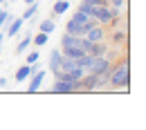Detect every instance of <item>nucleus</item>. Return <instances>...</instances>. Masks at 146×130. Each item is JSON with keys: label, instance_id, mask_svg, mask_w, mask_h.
Instances as JSON below:
<instances>
[{"label": "nucleus", "instance_id": "nucleus-1", "mask_svg": "<svg viewBox=\"0 0 146 130\" xmlns=\"http://www.w3.org/2000/svg\"><path fill=\"white\" fill-rule=\"evenodd\" d=\"M108 88L115 92H128L130 88V61L121 58V63H115L108 74Z\"/></svg>", "mask_w": 146, "mask_h": 130}, {"label": "nucleus", "instance_id": "nucleus-2", "mask_svg": "<svg viewBox=\"0 0 146 130\" xmlns=\"http://www.w3.org/2000/svg\"><path fill=\"white\" fill-rule=\"evenodd\" d=\"M110 67H112V61H110L108 56H94L90 67H88V72L90 74H104V72H108Z\"/></svg>", "mask_w": 146, "mask_h": 130}, {"label": "nucleus", "instance_id": "nucleus-3", "mask_svg": "<svg viewBox=\"0 0 146 130\" xmlns=\"http://www.w3.org/2000/svg\"><path fill=\"white\" fill-rule=\"evenodd\" d=\"M38 70V63H25V65H20L18 70H16V74H14V81L16 83H25L29 76L34 74Z\"/></svg>", "mask_w": 146, "mask_h": 130}, {"label": "nucleus", "instance_id": "nucleus-4", "mask_svg": "<svg viewBox=\"0 0 146 130\" xmlns=\"http://www.w3.org/2000/svg\"><path fill=\"white\" fill-rule=\"evenodd\" d=\"M45 76H47V70H36L34 74L29 76L27 81H29V85H27V94H34L40 90V85H43V81H45Z\"/></svg>", "mask_w": 146, "mask_h": 130}, {"label": "nucleus", "instance_id": "nucleus-5", "mask_svg": "<svg viewBox=\"0 0 146 130\" xmlns=\"http://www.w3.org/2000/svg\"><path fill=\"white\" fill-rule=\"evenodd\" d=\"M50 92H54V94H72V92H76V90H74V85H72V83H68V81H58V79H54V83H52Z\"/></svg>", "mask_w": 146, "mask_h": 130}, {"label": "nucleus", "instance_id": "nucleus-6", "mask_svg": "<svg viewBox=\"0 0 146 130\" xmlns=\"http://www.w3.org/2000/svg\"><path fill=\"white\" fill-rule=\"evenodd\" d=\"M7 22H9V25H7V36H9V38L18 36V32L23 29V25H25V20L20 18V16H18V18L14 16V18H9Z\"/></svg>", "mask_w": 146, "mask_h": 130}, {"label": "nucleus", "instance_id": "nucleus-7", "mask_svg": "<svg viewBox=\"0 0 146 130\" xmlns=\"http://www.w3.org/2000/svg\"><path fill=\"white\" fill-rule=\"evenodd\" d=\"M126 40H128V34H126V29H124V27H115V29H112L110 43H112L115 47H119V45H126Z\"/></svg>", "mask_w": 146, "mask_h": 130}, {"label": "nucleus", "instance_id": "nucleus-8", "mask_svg": "<svg viewBox=\"0 0 146 130\" xmlns=\"http://www.w3.org/2000/svg\"><path fill=\"white\" fill-rule=\"evenodd\" d=\"M106 36H108V34H106V25H94L90 32L86 34V38H90L92 43H97V40H106Z\"/></svg>", "mask_w": 146, "mask_h": 130}, {"label": "nucleus", "instance_id": "nucleus-9", "mask_svg": "<svg viewBox=\"0 0 146 130\" xmlns=\"http://www.w3.org/2000/svg\"><path fill=\"white\" fill-rule=\"evenodd\" d=\"M61 54L68 56V58H79V56L86 54V49L79 47V45H63V47H61Z\"/></svg>", "mask_w": 146, "mask_h": 130}, {"label": "nucleus", "instance_id": "nucleus-10", "mask_svg": "<svg viewBox=\"0 0 146 130\" xmlns=\"http://www.w3.org/2000/svg\"><path fill=\"white\" fill-rule=\"evenodd\" d=\"M61 61H63L61 49H52V52H50V70H52V74H56V72L61 70Z\"/></svg>", "mask_w": 146, "mask_h": 130}, {"label": "nucleus", "instance_id": "nucleus-11", "mask_svg": "<svg viewBox=\"0 0 146 130\" xmlns=\"http://www.w3.org/2000/svg\"><path fill=\"white\" fill-rule=\"evenodd\" d=\"M88 54H92V56H106V54H108V45H106L104 40H97V43H92V45H90Z\"/></svg>", "mask_w": 146, "mask_h": 130}, {"label": "nucleus", "instance_id": "nucleus-12", "mask_svg": "<svg viewBox=\"0 0 146 130\" xmlns=\"http://www.w3.org/2000/svg\"><path fill=\"white\" fill-rule=\"evenodd\" d=\"M58 72H83V70L76 67V58L63 56V61H61V70H58Z\"/></svg>", "mask_w": 146, "mask_h": 130}, {"label": "nucleus", "instance_id": "nucleus-13", "mask_svg": "<svg viewBox=\"0 0 146 130\" xmlns=\"http://www.w3.org/2000/svg\"><path fill=\"white\" fill-rule=\"evenodd\" d=\"M32 36H34V34H32V29H27V32H25V36L20 38V43L16 45V52H18V54H23V52H27V49H29V45H32Z\"/></svg>", "mask_w": 146, "mask_h": 130}, {"label": "nucleus", "instance_id": "nucleus-14", "mask_svg": "<svg viewBox=\"0 0 146 130\" xmlns=\"http://www.w3.org/2000/svg\"><path fill=\"white\" fill-rule=\"evenodd\" d=\"M36 11H38V0H36V2H29V5H27V9L20 14V18L27 22V20H32L34 16H36Z\"/></svg>", "mask_w": 146, "mask_h": 130}, {"label": "nucleus", "instance_id": "nucleus-15", "mask_svg": "<svg viewBox=\"0 0 146 130\" xmlns=\"http://www.w3.org/2000/svg\"><path fill=\"white\" fill-rule=\"evenodd\" d=\"M70 9V0H56L54 7H52V11H54V16H63L65 11Z\"/></svg>", "mask_w": 146, "mask_h": 130}, {"label": "nucleus", "instance_id": "nucleus-16", "mask_svg": "<svg viewBox=\"0 0 146 130\" xmlns=\"http://www.w3.org/2000/svg\"><path fill=\"white\" fill-rule=\"evenodd\" d=\"M56 29V22L54 20H50V18H45L40 25H38V32H43V34H52Z\"/></svg>", "mask_w": 146, "mask_h": 130}, {"label": "nucleus", "instance_id": "nucleus-17", "mask_svg": "<svg viewBox=\"0 0 146 130\" xmlns=\"http://www.w3.org/2000/svg\"><path fill=\"white\" fill-rule=\"evenodd\" d=\"M47 38H50V34H43V32H38L36 36H32V45L43 47V45H47Z\"/></svg>", "mask_w": 146, "mask_h": 130}, {"label": "nucleus", "instance_id": "nucleus-18", "mask_svg": "<svg viewBox=\"0 0 146 130\" xmlns=\"http://www.w3.org/2000/svg\"><path fill=\"white\" fill-rule=\"evenodd\" d=\"M70 20H74V22H88V20H90V16H88V14H83V11H74Z\"/></svg>", "mask_w": 146, "mask_h": 130}, {"label": "nucleus", "instance_id": "nucleus-19", "mask_svg": "<svg viewBox=\"0 0 146 130\" xmlns=\"http://www.w3.org/2000/svg\"><path fill=\"white\" fill-rule=\"evenodd\" d=\"M9 18H14V16H11L9 11H5V9L0 7V29L5 27V22H7V20H9Z\"/></svg>", "mask_w": 146, "mask_h": 130}, {"label": "nucleus", "instance_id": "nucleus-20", "mask_svg": "<svg viewBox=\"0 0 146 130\" xmlns=\"http://www.w3.org/2000/svg\"><path fill=\"white\" fill-rule=\"evenodd\" d=\"M108 7H117V9H124L126 7V0H106Z\"/></svg>", "mask_w": 146, "mask_h": 130}, {"label": "nucleus", "instance_id": "nucleus-21", "mask_svg": "<svg viewBox=\"0 0 146 130\" xmlns=\"http://www.w3.org/2000/svg\"><path fill=\"white\" fill-rule=\"evenodd\" d=\"M38 58H40V54H38L36 49H32V52L27 54V63H38Z\"/></svg>", "mask_w": 146, "mask_h": 130}, {"label": "nucleus", "instance_id": "nucleus-22", "mask_svg": "<svg viewBox=\"0 0 146 130\" xmlns=\"http://www.w3.org/2000/svg\"><path fill=\"white\" fill-rule=\"evenodd\" d=\"M0 88H9V79L7 76H0Z\"/></svg>", "mask_w": 146, "mask_h": 130}, {"label": "nucleus", "instance_id": "nucleus-23", "mask_svg": "<svg viewBox=\"0 0 146 130\" xmlns=\"http://www.w3.org/2000/svg\"><path fill=\"white\" fill-rule=\"evenodd\" d=\"M86 2H90V5H106V0H86Z\"/></svg>", "mask_w": 146, "mask_h": 130}, {"label": "nucleus", "instance_id": "nucleus-24", "mask_svg": "<svg viewBox=\"0 0 146 130\" xmlns=\"http://www.w3.org/2000/svg\"><path fill=\"white\" fill-rule=\"evenodd\" d=\"M2 40H5V34H2V29H0V45H2Z\"/></svg>", "mask_w": 146, "mask_h": 130}, {"label": "nucleus", "instance_id": "nucleus-25", "mask_svg": "<svg viewBox=\"0 0 146 130\" xmlns=\"http://www.w3.org/2000/svg\"><path fill=\"white\" fill-rule=\"evenodd\" d=\"M25 2H27V5H29V2H36V0H25Z\"/></svg>", "mask_w": 146, "mask_h": 130}, {"label": "nucleus", "instance_id": "nucleus-26", "mask_svg": "<svg viewBox=\"0 0 146 130\" xmlns=\"http://www.w3.org/2000/svg\"><path fill=\"white\" fill-rule=\"evenodd\" d=\"M0 2H7V0H0Z\"/></svg>", "mask_w": 146, "mask_h": 130}]
</instances>
